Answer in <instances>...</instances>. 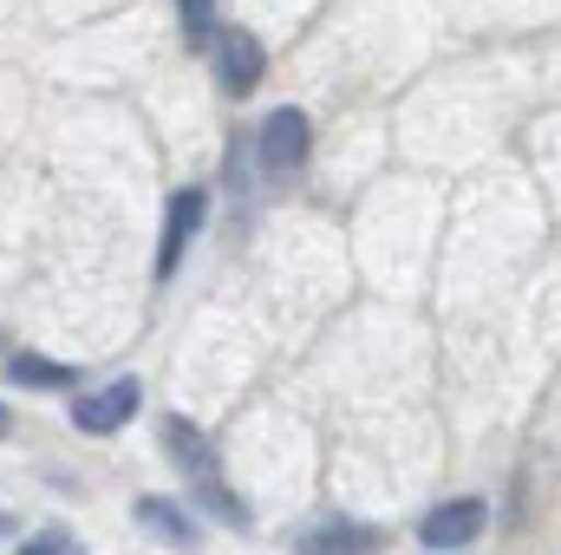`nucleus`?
<instances>
[{
    "instance_id": "nucleus-11",
    "label": "nucleus",
    "mask_w": 561,
    "mask_h": 555,
    "mask_svg": "<svg viewBox=\"0 0 561 555\" xmlns=\"http://www.w3.org/2000/svg\"><path fill=\"white\" fill-rule=\"evenodd\" d=\"M176 20L190 46H216V0H176Z\"/></svg>"
},
{
    "instance_id": "nucleus-8",
    "label": "nucleus",
    "mask_w": 561,
    "mask_h": 555,
    "mask_svg": "<svg viewBox=\"0 0 561 555\" xmlns=\"http://www.w3.org/2000/svg\"><path fill=\"white\" fill-rule=\"evenodd\" d=\"M157 438H163L170 464H176V471L190 477V490H196V484H216V477H222V471H216V451H209V438H203V431H196L190 418H163V424H157Z\"/></svg>"
},
{
    "instance_id": "nucleus-2",
    "label": "nucleus",
    "mask_w": 561,
    "mask_h": 555,
    "mask_svg": "<svg viewBox=\"0 0 561 555\" xmlns=\"http://www.w3.org/2000/svg\"><path fill=\"white\" fill-rule=\"evenodd\" d=\"M216 86L222 92H255L262 86V72H268V53H262V39L255 33H242V26H216Z\"/></svg>"
},
{
    "instance_id": "nucleus-14",
    "label": "nucleus",
    "mask_w": 561,
    "mask_h": 555,
    "mask_svg": "<svg viewBox=\"0 0 561 555\" xmlns=\"http://www.w3.org/2000/svg\"><path fill=\"white\" fill-rule=\"evenodd\" d=\"M0 347H7V333H0Z\"/></svg>"
},
{
    "instance_id": "nucleus-7",
    "label": "nucleus",
    "mask_w": 561,
    "mask_h": 555,
    "mask_svg": "<svg viewBox=\"0 0 561 555\" xmlns=\"http://www.w3.org/2000/svg\"><path fill=\"white\" fill-rule=\"evenodd\" d=\"M131 523H138L150 543H163V550H196V543H203V523H196L190 503H176V497H138V503H131Z\"/></svg>"
},
{
    "instance_id": "nucleus-4",
    "label": "nucleus",
    "mask_w": 561,
    "mask_h": 555,
    "mask_svg": "<svg viewBox=\"0 0 561 555\" xmlns=\"http://www.w3.org/2000/svg\"><path fill=\"white\" fill-rule=\"evenodd\" d=\"M144 406V386L138 380H112V386H99V393H85L79 406H72V424L85 431V438H112V431H125Z\"/></svg>"
},
{
    "instance_id": "nucleus-9",
    "label": "nucleus",
    "mask_w": 561,
    "mask_h": 555,
    "mask_svg": "<svg viewBox=\"0 0 561 555\" xmlns=\"http://www.w3.org/2000/svg\"><path fill=\"white\" fill-rule=\"evenodd\" d=\"M7 380H13V386H33V393H66V386L79 380V373H72L66 360H39V353H13V360H7Z\"/></svg>"
},
{
    "instance_id": "nucleus-13",
    "label": "nucleus",
    "mask_w": 561,
    "mask_h": 555,
    "mask_svg": "<svg viewBox=\"0 0 561 555\" xmlns=\"http://www.w3.org/2000/svg\"><path fill=\"white\" fill-rule=\"evenodd\" d=\"M7 431H13V418H7V406H0V438H7Z\"/></svg>"
},
{
    "instance_id": "nucleus-5",
    "label": "nucleus",
    "mask_w": 561,
    "mask_h": 555,
    "mask_svg": "<svg viewBox=\"0 0 561 555\" xmlns=\"http://www.w3.org/2000/svg\"><path fill=\"white\" fill-rule=\"evenodd\" d=\"M386 530L379 523H353V517H320L294 536V555H379Z\"/></svg>"
},
{
    "instance_id": "nucleus-10",
    "label": "nucleus",
    "mask_w": 561,
    "mask_h": 555,
    "mask_svg": "<svg viewBox=\"0 0 561 555\" xmlns=\"http://www.w3.org/2000/svg\"><path fill=\"white\" fill-rule=\"evenodd\" d=\"M190 497H196V503H203V510H209L216 523H229V530H249V510H242V497H236V490H229L222 477H216V484H196Z\"/></svg>"
},
{
    "instance_id": "nucleus-3",
    "label": "nucleus",
    "mask_w": 561,
    "mask_h": 555,
    "mask_svg": "<svg viewBox=\"0 0 561 555\" xmlns=\"http://www.w3.org/2000/svg\"><path fill=\"white\" fill-rule=\"evenodd\" d=\"M203 216H209V190H176L170 196V209H163V236H157V281L176 275V262H183V249L196 242V229H203Z\"/></svg>"
},
{
    "instance_id": "nucleus-12",
    "label": "nucleus",
    "mask_w": 561,
    "mask_h": 555,
    "mask_svg": "<svg viewBox=\"0 0 561 555\" xmlns=\"http://www.w3.org/2000/svg\"><path fill=\"white\" fill-rule=\"evenodd\" d=\"M20 555H85V550H79L66 530H39L33 543H20Z\"/></svg>"
},
{
    "instance_id": "nucleus-1",
    "label": "nucleus",
    "mask_w": 561,
    "mask_h": 555,
    "mask_svg": "<svg viewBox=\"0 0 561 555\" xmlns=\"http://www.w3.org/2000/svg\"><path fill=\"white\" fill-rule=\"evenodd\" d=\"M307 150H313V125H307V112H300V105H275V112L262 118V132H255V157H262V170H268V177H294V170L307 163Z\"/></svg>"
},
{
    "instance_id": "nucleus-6",
    "label": "nucleus",
    "mask_w": 561,
    "mask_h": 555,
    "mask_svg": "<svg viewBox=\"0 0 561 555\" xmlns=\"http://www.w3.org/2000/svg\"><path fill=\"white\" fill-rule=\"evenodd\" d=\"M483 523H490V503L483 497H450V503H437L419 523V536H424V550L450 555V550H463V543H477Z\"/></svg>"
}]
</instances>
